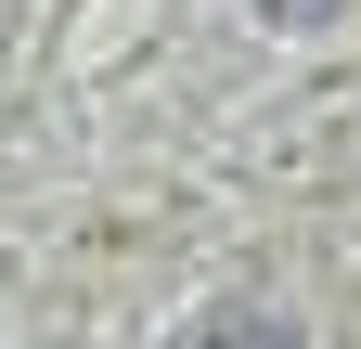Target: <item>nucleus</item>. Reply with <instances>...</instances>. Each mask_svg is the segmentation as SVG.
Instances as JSON below:
<instances>
[{"instance_id": "1", "label": "nucleus", "mask_w": 361, "mask_h": 349, "mask_svg": "<svg viewBox=\"0 0 361 349\" xmlns=\"http://www.w3.org/2000/svg\"><path fill=\"white\" fill-rule=\"evenodd\" d=\"M258 13H271V26H336L348 0H258Z\"/></svg>"}]
</instances>
